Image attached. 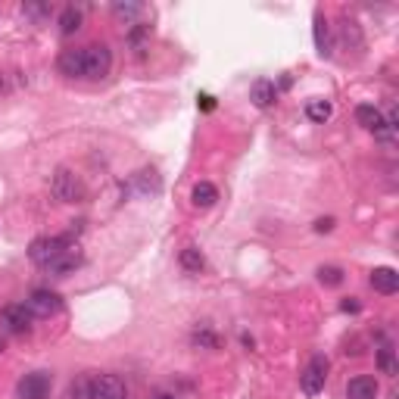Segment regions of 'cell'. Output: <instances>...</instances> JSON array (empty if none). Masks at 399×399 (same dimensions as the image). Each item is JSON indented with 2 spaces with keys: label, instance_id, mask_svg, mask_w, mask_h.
Masks as SVG:
<instances>
[{
  "label": "cell",
  "instance_id": "obj_1",
  "mask_svg": "<svg viewBox=\"0 0 399 399\" xmlns=\"http://www.w3.org/2000/svg\"><path fill=\"white\" fill-rule=\"evenodd\" d=\"M112 69V50L107 44H87L81 47V78L100 81Z\"/></svg>",
  "mask_w": 399,
  "mask_h": 399
},
{
  "label": "cell",
  "instance_id": "obj_2",
  "mask_svg": "<svg viewBox=\"0 0 399 399\" xmlns=\"http://www.w3.org/2000/svg\"><path fill=\"white\" fill-rule=\"evenodd\" d=\"M72 247V234H53V238H35L28 247V259L38 268H47L60 253H66Z\"/></svg>",
  "mask_w": 399,
  "mask_h": 399
},
{
  "label": "cell",
  "instance_id": "obj_3",
  "mask_svg": "<svg viewBox=\"0 0 399 399\" xmlns=\"http://www.w3.org/2000/svg\"><path fill=\"white\" fill-rule=\"evenodd\" d=\"M87 399H128L119 374H87Z\"/></svg>",
  "mask_w": 399,
  "mask_h": 399
},
{
  "label": "cell",
  "instance_id": "obj_4",
  "mask_svg": "<svg viewBox=\"0 0 399 399\" xmlns=\"http://www.w3.org/2000/svg\"><path fill=\"white\" fill-rule=\"evenodd\" d=\"M50 187H53V197L60 203H81L85 200V184H81V178L72 172V169H56Z\"/></svg>",
  "mask_w": 399,
  "mask_h": 399
},
{
  "label": "cell",
  "instance_id": "obj_5",
  "mask_svg": "<svg viewBox=\"0 0 399 399\" xmlns=\"http://www.w3.org/2000/svg\"><path fill=\"white\" fill-rule=\"evenodd\" d=\"M328 368H331L328 356H312V359L306 362L303 374H299V387H303V393L319 396L324 390V381H328Z\"/></svg>",
  "mask_w": 399,
  "mask_h": 399
},
{
  "label": "cell",
  "instance_id": "obj_6",
  "mask_svg": "<svg viewBox=\"0 0 399 399\" xmlns=\"http://www.w3.org/2000/svg\"><path fill=\"white\" fill-rule=\"evenodd\" d=\"M26 309L31 312V319H53V315L63 312V299L56 290H31L26 299Z\"/></svg>",
  "mask_w": 399,
  "mask_h": 399
},
{
  "label": "cell",
  "instance_id": "obj_7",
  "mask_svg": "<svg viewBox=\"0 0 399 399\" xmlns=\"http://www.w3.org/2000/svg\"><path fill=\"white\" fill-rule=\"evenodd\" d=\"M162 191V178L156 175V169H141L122 184V193H134V197H156Z\"/></svg>",
  "mask_w": 399,
  "mask_h": 399
},
{
  "label": "cell",
  "instance_id": "obj_8",
  "mask_svg": "<svg viewBox=\"0 0 399 399\" xmlns=\"http://www.w3.org/2000/svg\"><path fill=\"white\" fill-rule=\"evenodd\" d=\"M0 331L13 334V337H22V334L31 331V312L26 309V303H13L0 309Z\"/></svg>",
  "mask_w": 399,
  "mask_h": 399
},
{
  "label": "cell",
  "instance_id": "obj_9",
  "mask_svg": "<svg viewBox=\"0 0 399 399\" xmlns=\"http://www.w3.org/2000/svg\"><path fill=\"white\" fill-rule=\"evenodd\" d=\"M50 393V374L47 371H31L16 384V399H47Z\"/></svg>",
  "mask_w": 399,
  "mask_h": 399
},
{
  "label": "cell",
  "instance_id": "obj_10",
  "mask_svg": "<svg viewBox=\"0 0 399 399\" xmlns=\"http://www.w3.org/2000/svg\"><path fill=\"white\" fill-rule=\"evenodd\" d=\"M85 265V256H81V250L72 243V247L66 250V253H60L53 259L50 265L44 268V272H50V275H56V278H66V275H72V272H78V268Z\"/></svg>",
  "mask_w": 399,
  "mask_h": 399
},
{
  "label": "cell",
  "instance_id": "obj_11",
  "mask_svg": "<svg viewBox=\"0 0 399 399\" xmlns=\"http://www.w3.org/2000/svg\"><path fill=\"white\" fill-rule=\"evenodd\" d=\"M346 399H378V381L371 374H356L346 384Z\"/></svg>",
  "mask_w": 399,
  "mask_h": 399
},
{
  "label": "cell",
  "instance_id": "obj_12",
  "mask_svg": "<svg viewBox=\"0 0 399 399\" xmlns=\"http://www.w3.org/2000/svg\"><path fill=\"white\" fill-rule=\"evenodd\" d=\"M368 281H371V287L378 290V293H384V297H390V293L399 290V275H396V268H387V265L374 268Z\"/></svg>",
  "mask_w": 399,
  "mask_h": 399
},
{
  "label": "cell",
  "instance_id": "obj_13",
  "mask_svg": "<svg viewBox=\"0 0 399 399\" xmlns=\"http://www.w3.org/2000/svg\"><path fill=\"white\" fill-rule=\"evenodd\" d=\"M250 100H253L259 110L272 107V103L278 100V87H275V81H268V78L253 81V87H250Z\"/></svg>",
  "mask_w": 399,
  "mask_h": 399
},
{
  "label": "cell",
  "instance_id": "obj_14",
  "mask_svg": "<svg viewBox=\"0 0 399 399\" xmlns=\"http://www.w3.org/2000/svg\"><path fill=\"white\" fill-rule=\"evenodd\" d=\"M147 13L144 4H134V0H125V4H112V16H116L119 22H125V26H137V19Z\"/></svg>",
  "mask_w": 399,
  "mask_h": 399
},
{
  "label": "cell",
  "instance_id": "obj_15",
  "mask_svg": "<svg viewBox=\"0 0 399 399\" xmlns=\"http://www.w3.org/2000/svg\"><path fill=\"white\" fill-rule=\"evenodd\" d=\"M56 69H60L66 78H81V47H75V50H63L60 60H56Z\"/></svg>",
  "mask_w": 399,
  "mask_h": 399
},
{
  "label": "cell",
  "instance_id": "obj_16",
  "mask_svg": "<svg viewBox=\"0 0 399 399\" xmlns=\"http://www.w3.org/2000/svg\"><path fill=\"white\" fill-rule=\"evenodd\" d=\"M81 19H85V13H81V6L69 4L66 10L60 13V35H75L81 28Z\"/></svg>",
  "mask_w": 399,
  "mask_h": 399
},
{
  "label": "cell",
  "instance_id": "obj_17",
  "mask_svg": "<svg viewBox=\"0 0 399 399\" xmlns=\"http://www.w3.org/2000/svg\"><path fill=\"white\" fill-rule=\"evenodd\" d=\"M191 200H193V206H200V209H209V206H216V200H218V191H216V184H209V181H200V184H193V193H191Z\"/></svg>",
  "mask_w": 399,
  "mask_h": 399
},
{
  "label": "cell",
  "instance_id": "obj_18",
  "mask_svg": "<svg viewBox=\"0 0 399 399\" xmlns=\"http://www.w3.org/2000/svg\"><path fill=\"white\" fill-rule=\"evenodd\" d=\"M315 50L321 56H331V31H328V19L321 13H315Z\"/></svg>",
  "mask_w": 399,
  "mask_h": 399
},
{
  "label": "cell",
  "instance_id": "obj_19",
  "mask_svg": "<svg viewBox=\"0 0 399 399\" xmlns=\"http://www.w3.org/2000/svg\"><path fill=\"white\" fill-rule=\"evenodd\" d=\"M178 262H181L184 272H203V265H206V259H203V253L197 247H184L181 256H178Z\"/></svg>",
  "mask_w": 399,
  "mask_h": 399
},
{
  "label": "cell",
  "instance_id": "obj_20",
  "mask_svg": "<svg viewBox=\"0 0 399 399\" xmlns=\"http://www.w3.org/2000/svg\"><path fill=\"white\" fill-rule=\"evenodd\" d=\"M191 344H193V346H200V349H218V346H222V340H218V334H216V331L197 328V331L191 334Z\"/></svg>",
  "mask_w": 399,
  "mask_h": 399
},
{
  "label": "cell",
  "instance_id": "obj_21",
  "mask_svg": "<svg viewBox=\"0 0 399 399\" xmlns=\"http://www.w3.org/2000/svg\"><path fill=\"white\" fill-rule=\"evenodd\" d=\"M331 112H334V107L328 100H309L306 103V116H309V122H328L331 119Z\"/></svg>",
  "mask_w": 399,
  "mask_h": 399
},
{
  "label": "cell",
  "instance_id": "obj_22",
  "mask_svg": "<svg viewBox=\"0 0 399 399\" xmlns=\"http://www.w3.org/2000/svg\"><path fill=\"white\" fill-rule=\"evenodd\" d=\"M378 368L384 371V374H390V378H393V374L399 371V368H396V353H393V346H381V349H378Z\"/></svg>",
  "mask_w": 399,
  "mask_h": 399
},
{
  "label": "cell",
  "instance_id": "obj_23",
  "mask_svg": "<svg viewBox=\"0 0 399 399\" xmlns=\"http://www.w3.org/2000/svg\"><path fill=\"white\" fill-rule=\"evenodd\" d=\"M319 281L328 284V287H340V284H344V268H337V265H321V268H319Z\"/></svg>",
  "mask_w": 399,
  "mask_h": 399
},
{
  "label": "cell",
  "instance_id": "obj_24",
  "mask_svg": "<svg viewBox=\"0 0 399 399\" xmlns=\"http://www.w3.org/2000/svg\"><path fill=\"white\" fill-rule=\"evenodd\" d=\"M50 13H53L50 4H22V16H28V19H35V22L50 19Z\"/></svg>",
  "mask_w": 399,
  "mask_h": 399
},
{
  "label": "cell",
  "instance_id": "obj_25",
  "mask_svg": "<svg viewBox=\"0 0 399 399\" xmlns=\"http://www.w3.org/2000/svg\"><path fill=\"white\" fill-rule=\"evenodd\" d=\"M344 44H353V47H362V31L353 19H344Z\"/></svg>",
  "mask_w": 399,
  "mask_h": 399
},
{
  "label": "cell",
  "instance_id": "obj_26",
  "mask_svg": "<svg viewBox=\"0 0 399 399\" xmlns=\"http://www.w3.org/2000/svg\"><path fill=\"white\" fill-rule=\"evenodd\" d=\"M69 399H87V374H85V378H78V381H72Z\"/></svg>",
  "mask_w": 399,
  "mask_h": 399
},
{
  "label": "cell",
  "instance_id": "obj_27",
  "mask_svg": "<svg viewBox=\"0 0 399 399\" xmlns=\"http://www.w3.org/2000/svg\"><path fill=\"white\" fill-rule=\"evenodd\" d=\"M197 103H200V110H203V112H213V110H216V97H213V94H200V100H197Z\"/></svg>",
  "mask_w": 399,
  "mask_h": 399
},
{
  "label": "cell",
  "instance_id": "obj_28",
  "mask_svg": "<svg viewBox=\"0 0 399 399\" xmlns=\"http://www.w3.org/2000/svg\"><path fill=\"white\" fill-rule=\"evenodd\" d=\"M331 228H334V218H319V222H315V231H319V234L331 231Z\"/></svg>",
  "mask_w": 399,
  "mask_h": 399
},
{
  "label": "cell",
  "instance_id": "obj_29",
  "mask_svg": "<svg viewBox=\"0 0 399 399\" xmlns=\"http://www.w3.org/2000/svg\"><path fill=\"white\" fill-rule=\"evenodd\" d=\"M340 309H344V312H359V299H344V303H340Z\"/></svg>",
  "mask_w": 399,
  "mask_h": 399
},
{
  "label": "cell",
  "instance_id": "obj_30",
  "mask_svg": "<svg viewBox=\"0 0 399 399\" xmlns=\"http://www.w3.org/2000/svg\"><path fill=\"white\" fill-rule=\"evenodd\" d=\"M156 399H178V396H172V393H156Z\"/></svg>",
  "mask_w": 399,
  "mask_h": 399
},
{
  "label": "cell",
  "instance_id": "obj_31",
  "mask_svg": "<svg viewBox=\"0 0 399 399\" xmlns=\"http://www.w3.org/2000/svg\"><path fill=\"white\" fill-rule=\"evenodd\" d=\"M0 91H6V81L4 78H0Z\"/></svg>",
  "mask_w": 399,
  "mask_h": 399
},
{
  "label": "cell",
  "instance_id": "obj_32",
  "mask_svg": "<svg viewBox=\"0 0 399 399\" xmlns=\"http://www.w3.org/2000/svg\"><path fill=\"white\" fill-rule=\"evenodd\" d=\"M4 349H6V346H4V340H0V353H4Z\"/></svg>",
  "mask_w": 399,
  "mask_h": 399
}]
</instances>
